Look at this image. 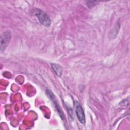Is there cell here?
Returning <instances> with one entry per match:
<instances>
[{"mask_svg": "<svg viewBox=\"0 0 130 130\" xmlns=\"http://www.w3.org/2000/svg\"><path fill=\"white\" fill-rule=\"evenodd\" d=\"M34 13L36 17L39 19V22L46 27H49L51 24V19L48 15L45 13L43 10L36 8L34 10Z\"/></svg>", "mask_w": 130, "mask_h": 130, "instance_id": "cell-1", "label": "cell"}, {"mask_svg": "<svg viewBox=\"0 0 130 130\" xmlns=\"http://www.w3.org/2000/svg\"><path fill=\"white\" fill-rule=\"evenodd\" d=\"M46 94L47 95V96L52 101V102H53V104H54L58 113L59 114L60 117H61L62 120H64L65 119L64 114L62 110H61V108H60L59 105L58 104V103L57 102V100H56V99L55 98V96L54 95L53 93L50 89H47L46 91Z\"/></svg>", "mask_w": 130, "mask_h": 130, "instance_id": "cell-2", "label": "cell"}, {"mask_svg": "<svg viewBox=\"0 0 130 130\" xmlns=\"http://www.w3.org/2000/svg\"><path fill=\"white\" fill-rule=\"evenodd\" d=\"M11 38V34L9 31H5L1 34L0 40V51L1 52H2L7 46L10 41Z\"/></svg>", "mask_w": 130, "mask_h": 130, "instance_id": "cell-3", "label": "cell"}, {"mask_svg": "<svg viewBox=\"0 0 130 130\" xmlns=\"http://www.w3.org/2000/svg\"><path fill=\"white\" fill-rule=\"evenodd\" d=\"M74 106L75 112L80 122L82 124H84L85 122V116L84 111L81 104L77 101H74Z\"/></svg>", "mask_w": 130, "mask_h": 130, "instance_id": "cell-4", "label": "cell"}, {"mask_svg": "<svg viewBox=\"0 0 130 130\" xmlns=\"http://www.w3.org/2000/svg\"><path fill=\"white\" fill-rule=\"evenodd\" d=\"M51 66L52 70L55 72V74L59 77H60L62 74V67L58 64L56 63H51Z\"/></svg>", "mask_w": 130, "mask_h": 130, "instance_id": "cell-5", "label": "cell"}, {"mask_svg": "<svg viewBox=\"0 0 130 130\" xmlns=\"http://www.w3.org/2000/svg\"><path fill=\"white\" fill-rule=\"evenodd\" d=\"M100 2V1H86V4L87 6L91 9L93 7H94V6H95L99 3Z\"/></svg>", "mask_w": 130, "mask_h": 130, "instance_id": "cell-6", "label": "cell"}]
</instances>
